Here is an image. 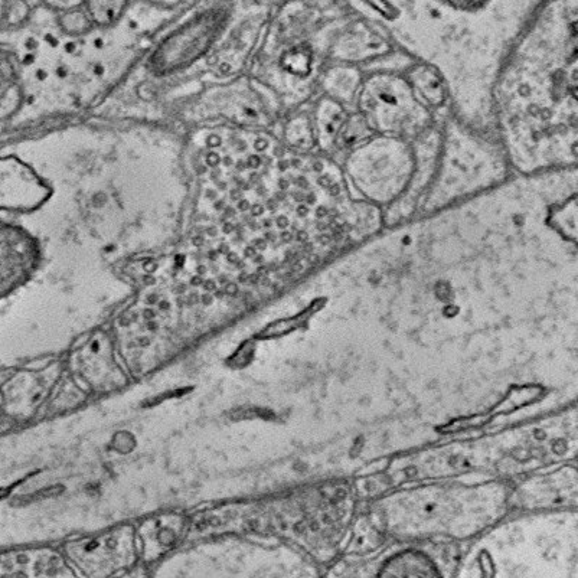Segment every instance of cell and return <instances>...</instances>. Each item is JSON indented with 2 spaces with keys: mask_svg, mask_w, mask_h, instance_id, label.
<instances>
[{
  "mask_svg": "<svg viewBox=\"0 0 578 578\" xmlns=\"http://www.w3.org/2000/svg\"><path fill=\"white\" fill-rule=\"evenodd\" d=\"M67 553L88 576H109L132 564L135 557L132 529H114L94 538L71 542Z\"/></svg>",
  "mask_w": 578,
  "mask_h": 578,
  "instance_id": "2",
  "label": "cell"
},
{
  "mask_svg": "<svg viewBox=\"0 0 578 578\" xmlns=\"http://www.w3.org/2000/svg\"><path fill=\"white\" fill-rule=\"evenodd\" d=\"M224 24L221 11L202 13L160 44L153 54L152 67L159 73H169L192 64L207 52Z\"/></svg>",
  "mask_w": 578,
  "mask_h": 578,
  "instance_id": "1",
  "label": "cell"
},
{
  "mask_svg": "<svg viewBox=\"0 0 578 578\" xmlns=\"http://www.w3.org/2000/svg\"><path fill=\"white\" fill-rule=\"evenodd\" d=\"M124 3L117 2H90L88 9L93 15L94 21L99 24H111L119 18L120 12L123 11Z\"/></svg>",
  "mask_w": 578,
  "mask_h": 578,
  "instance_id": "7",
  "label": "cell"
},
{
  "mask_svg": "<svg viewBox=\"0 0 578 578\" xmlns=\"http://www.w3.org/2000/svg\"><path fill=\"white\" fill-rule=\"evenodd\" d=\"M382 576H437L430 561L420 554H403L385 566Z\"/></svg>",
  "mask_w": 578,
  "mask_h": 578,
  "instance_id": "5",
  "label": "cell"
},
{
  "mask_svg": "<svg viewBox=\"0 0 578 578\" xmlns=\"http://www.w3.org/2000/svg\"><path fill=\"white\" fill-rule=\"evenodd\" d=\"M181 529L182 519L179 517H162L146 522L140 529L146 557L155 558L169 550L175 544Z\"/></svg>",
  "mask_w": 578,
  "mask_h": 578,
  "instance_id": "4",
  "label": "cell"
},
{
  "mask_svg": "<svg viewBox=\"0 0 578 578\" xmlns=\"http://www.w3.org/2000/svg\"><path fill=\"white\" fill-rule=\"evenodd\" d=\"M3 576L15 577H68L64 558L52 550L16 551L2 558Z\"/></svg>",
  "mask_w": 578,
  "mask_h": 578,
  "instance_id": "3",
  "label": "cell"
},
{
  "mask_svg": "<svg viewBox=\"0 0 578 578\" xmlns=\"http://www.w3.org/2000/svg\"><path fill=\"white\" fill-rule=\"evenodd\" d=\"M416 86L420 88L427 100L439 104L443 100V90L439 78L430 71H420L416 75Z\"/></svg>",
  "mask_w": 578,
  "mask_h": 578,
  "instance_id": "6",
  "label": "cell"
}]
</instances>
